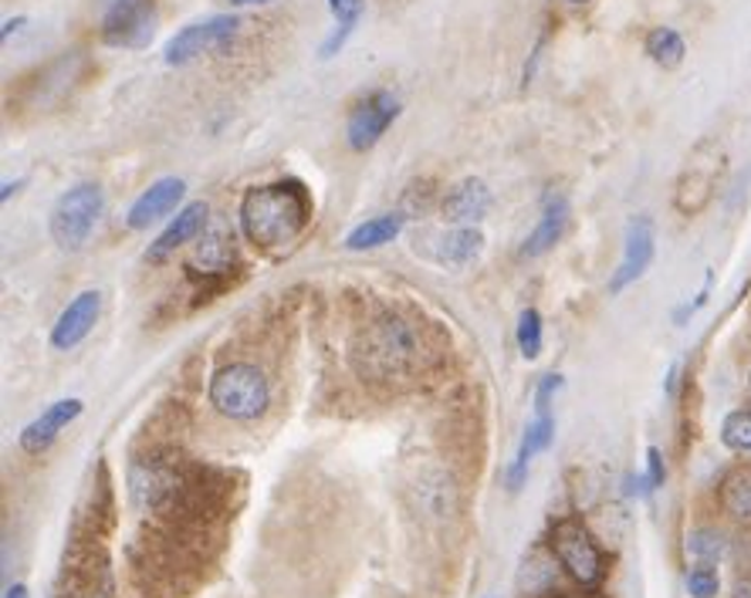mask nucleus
<instances>
[{
  "label": "nucleus",
  "instance_id": "412c9836",
  "mask_svg": "<svg viewBox=\"0 0 751 598\" xmlns=\"http://www.w3.org/2000/svg\"><path fill=\"white\" fill-rule=\"evenodd\" d=\"M329 11L335 17V30H332V38L322 45V58H332L346 48V41L356 35V27L362 21L366 0H329Z\"/></svg>",
  "mask_w": 751,
  "mask_h": 598
},
{
  "label": "nucleus",
  "instance_id": "20e7f679",
  "mask_svg": "<svg viewBox=\"0 0 751 598\" xmlns=\"http://www.w3.org/2000/svg\"><path fill=\"white\" fill-rule=\"evenodd\" d=\"M106 210V197L99 183H75L72 190L58 197L51 210V240L61 250H82L96 234Z\"/></svg>",
  "mask_w": 751,
  "mask_h": 598
},
{
  "label": "nucleus",
  "instance_id": "393cba45",
  "mask_svg": "<svg viewBox=\"0 0 751 598\" xmlns=\"http://www.w3.org/2000/svg\"><path fill=\"white\" fill-rule=\"evenodd\" d=\"M722 444L735 453H751V409H735L725 416Z\"/></svg>",
  "mask_w": 751,
  "mask_h": 598
},
{
  "label": "nucleus",
  "instance_id": "39448f33",
  "mask_svg": "<svg viewBox=\"0 0 751 598\" xmlns=\"http://www.w3.org/2000/svg\"><path fill=\"white\" fill-rule=\"evenodd\" d=\"M552 551H555L562 569L569 572V578H576L586 588L600 585V578L606 572L603 569V551H600V545L592 541V534L579 521L566 518V521H558L552 527Z\"/></svg>",
  "mask_w": 751,
  "mask_h": 598
},
{
  "label": "nucleus",
  "instance_id": "dca6fc26",
  "mask_svg": "<svg viewBox=\"0 0 751 598\" xmlns=\"http://www.w3.org/2000/svg\"><path fill=\"white\" fill-rule=\"evenodd\" d=\"M491 210V190L481 179H464L444 197V216L457 227L478 224V220Z\"/></svg>",
  "mask_w": 751,
  "mask_h": 598
},
{
  "label": "nucleus",
  "instance_id": "423d86ee",
  "mask_svg": "<svg viewBox=\"0 0 751 598\" xmlns=\"http://www.w3.org/2000/svg\"><path fill=\"white\" fill-rule=\"evenodd\" d=\"M237 17L231 14H217V17H207V21H197V24H186L183 30H176V35L167 41L163 48V61L173 68L180 65H190L194 58L200 54H210V51H224L234 35H237Z\"/></svg>",
  "mask_w": 751,
  "mask_h": 598
},
{
  "label": "nucleus",
  "instance_id": "c85d7f7f",
  "mask_svg": "<svg viewBox=\"0 0 751 598\" xmlns=\"http://www.w3.org/2000/svg\"><path fill=\"white\" fill-rule=\"evenodd\" d=\"M562 389V375L558 372H549L542 375V383L535 389V413H549V406H552V396Z\"/></svg>",
  "mask_w": 751,
  "mask_h": 598
},
{
  "label": "nucleus",
  "instance_id": "6e6552de",
  "mask_svg": "<svg viewBox=\"0 0 751 598\" xmlns=\"http://www.w3.org/2000/svg\"><path fill=\"white\" fill-rule=\"evenodd\" d=\"M399 115V99L393 96V91H372V96H366L353 112H349V122H346V139L356 152H366L372 149L376 142H380L386 136V129L396 122Z\"/></svg>",
  "mask_w": 751,
  "mask_h": 598
},
{
  "label": "nucleus",
  "instance_id": "473e14b6",
  "mask_svg": "<svg viewBox=\"0 0 751 598\" xmlns=\"http://www.w3.org/2000/svg\"><path fill=\"white\" fill-rule=\"evenodd\" d=\"M234 8H244V4H268V0H231Z\"/></svg>",
  "mask_w": 751,
  "mask_h": 598
},
{
  "label": "nucleus",
  "instance_id": "cd10ccee",
  "mask_svg": "<svg viewBox=\"0 0 751 598\" xmlns=\"http://www.w3.org/2000/svg\"><path fill=\"white\" fill-rule=\"evenodd\" d=\"M664 481H667L664 457H661V450H656V447H650L647 450V474L637 481V487H640V494H653L656 487H664Z\"/></svg>",
  "mask_w": 751,
  "mask_h": 598
},
{
  "label": "nucleus",
  "instance_id": "b1692460",
  "mask_svg": "<svg viewBox=\"0 0 751 598\" xmlns=\"http://www.w3.org/2000/svg\"><path fill=\"white\" fill-rule=\"evenodd\" d=\"M515 338H518V352H521L528 362L542 356V345H545V325H542L539 308H525V311L518 314Z\"/></svg>",
  "mask_w": 751,
  "mask_h": 598
},
{
  "label": "nucleus",
  "instance_id": "5701e85b",
  "mask_svg": "<svg viewBox=\"0 0 751 598\" xmlns=\"http://www.w3.org/2000/svg\"><path fill=\"white\" fill-rule=\"evenodd\" d=\"M647 54L661 68H677L684 61V54H687V45H684V38L677 35L674 27H653L647 35Z\"/></svg>",
  "mask_w": 751,
  "mask_h": 598
},
{
  "label": "nucleus",
  "instance_id": "0eeeda50",
  "mask_svg": "<svg viewBox=\"0 0 751 598\" xmlns=\"http://www.w3.org/2000/svg\"><path fill=\"white\" fill-rule=\"evenodd\" d=\"M156 30L152 0H112L102 17V41L112 48H146Z\"/></svg>",
  "mask_w": 751,
  "mask_h": 598
},
{
  "label": "nucleus",
  "instance_id": "aec40b11",
  "mask_svg": "<svg viewBox=\"0 0 751 598\" xmlns=\"http://www.w3.org/2000/svg\"><path fill=\"white\" fill-rule=\"evenodd\" d=\"M403 231V216L399 213H380V216H372L366 220V224L353 227L349 237H346V247L349 250H376V247H383V244H393Z\"/></svg>",
  "mask_w": 751,
  "mask_h": 598
},
{
  "label": "nucleus",
  "instance_id": "1a4fd4ad",
  "mask_svg": "<svg viewBox=\"0 0 751 598\" xmlns=\"http://www.w3.org/2000/svg\"><path fill=\"white\" fill-rule=\"evenodd\" d=\"M102 314V291H82L69 301V308L58 314V322L51 328V345L58 352H72L91 335Z\"/></svg>",
  "mask_w": 751,
  "mask_h": 598
},
{
  "label": "nucleus",
  "instance_id": "c756f323",
  "mask_svg": "<svg viewBox=\"0 0 751 598\" xmlns=\"http://www.w3.org/2000/svg\"><path fill=\"white\" fill-rule=\"evenodd\" d=\"M731 598H751V578L738 582V585H735V591H731Z\"/></svg>",
  "mask_w": 751,
  "mask_h": 598
},
{
  "label": "nucleus",
  "instance_id": "f03ea898",
  "mask_svg": "<svg viewBox=\"0 0 751 598\" xmlns=\"http://www.w3.org/2000/svg\"><path fill=\"white\" fill-rule=\"evenodd\" d=\"M423 362V341L414 322L396 319V314H386V319L372 322L353 349V365L362 379L372 383H393V379H406L414 375Z\"/></svg>",
  "mask_w": 751,
  "mask_h": 598
},
{
  "label": "nucleus",
  "instance_id": "f8f14e48",
  "mask_svg": "<svg viewBox=\"0 0 751 598\" xmlns=\"http://www.w3.org/2000/svg\"><path fill=\"white\" fill-rule=\"evenodd\" d=\"M183 197H186V183L180 176H163V179L149 183L146 190L136 197V203L130 207V213H125V227L130 231L152 227L156 220L170 216L183 203Z\"/></svg>",
  "mask_w": 751,
  "mask_h": 598
},
{
  "label": "nucleus",
  "instance_id": "a211bd4d",
  "mask_svg": "<svg viewBox=\"0 0 751 598\" xmlns=\"http://www.w3.org/2000/svg\"><path fill=\"white\" fill-rule=\"evenodd\" d=\"M566 224H569V203L552 194L545 200V207H542V216H539L535 231L528 234V240L521 247V258H542L545 250H552L562 240V234H566Z\"/></svg>",
  "mask_w": 751,
  "mask_h": 598
},
{
  "label": "nucleus",
  "instance_id": "a878e982",
  "mask_svg": "<svg viewBox=\"0 0 751 598\" xmlns=\"http://www.w3.org/2000/svg\"><path fill=\"white\" fill-rule=\"evenodd\" d=\"M687 551H691L698 561H707V564H714L717 558L725 555V538L717 531H711V527H704V531H694L691 538H687Z\"/></svg>",
  "mask_w": 751,
  "mask_h": 598
},
{
  "label": "nucleus",
  "instance_id": "9d476101",
  "mask_svg": "<svg viewBox=\"0 0 751 598\" xmlns=\"http://www.w3.org/2000/svg\"><path fill=\"white\" fill-rule=\"evenodd\" d=\"M722 155H694L691 163L684 166L680 179H677V194H674V207L687 216H694L707 207V200L714 197L717 176H722Z\"/></svg>",
  "mask_w": 751,
  "mask_h": 598
},
{
  "label": "nucleus",
  "instance_id": "f257e3e1",
  "mask_svg": "<svg viewBox=\"0 0 751 598\" xmlns=\"http://www.w3.org/2000/svg\"><path fill=\"white\" fill-rule=\"evenodd\" d=\"M308 224H311V197L305 190V183L298 179L250 186L241 200V231L261 250L295 244Z\"/></svg>",
  "mask_w": 751,
  "mask_h": 598
},
{
  "label": "nucleus",
  "instance_id": "6ab92c4d",
  "mask_svg": "<svg viewBox=\"0 0 751 598\" xmlns=\"http://www.w3.org/2000/svg\"><path fill=\"white\" fill-rule=\"evenodd\" d=\"M484 250V234L478 224H467V227H454L451 234H444L436 240V261L447 264V267H467L481 258Z\"/></svg>",
  "mask_w": 751,
  "mask_h": 598
},
{
  "label": "nucleus",
  "instance_id": "ddd939ff",
  "mask_svg": "<svg viewBox=\"0 0 751 598\" xmlns=\"http://www.w3.org/2000/svg\"><path fill=\"white\" fill-rule=\"evenodd\" d=\"M207 213L210 210H207L204 200H194V203H186L183 210H176V216L167 224V231L146 247V261L149 264H163L167 258L176 254L183 244H190L194 237H200L207 231Z\"/></svg>",
  "mask_w": 751,
  "mask_h": 598
},
{
  "label": "nucleus",
  "instance_id": "2f4dec72",
  "mask_svg": "<svg viewBox=\"0 0 751 598\" xmlns=\"http://www.w3.org/2000/svg\"><path fill=\"white\" fill-rule=\"evenodd\" d=\"M21 24H24V17H14V21H8V24H4V41H8V38L14 35V30H17Z\"/></svg>",
  "mask_w": 751,
  "mask_h": 598
},
{
  "label": "nucleus",
  "instance_id": "9b49d317",
  "mask_svg": "<svg viewBox=\"0 0 751 598\" xmlns=\"http://www.w3.org/2000/svg\"><path fill=\"white\" fill-rule=\"evenodd\" d=\"M653 220L650 216H633L630 227H626V244H623V261L616 274L610 277V291L619 295L643 277V271L653 261Z\"/></svg>",
  "mask_w": 751,
  "mask_h": 598
},
{
  "label": "nucleus",
  "instance_id": "2eb2a0df",
  "mask_svg": "<svg viewBox=\"0 0 751 598\" xmlns=\"http://www.w3.org/2000/svg\"><path fill=\"white\" fill-rule=\"evenodd\" d=\"M234 271V240L221 231H204L194 258H190V274L194 277H224Z\"/></svg>",
  "mask_w": 751,
  "mask_h": 598
},
{
  "label": "nucleus",
  "instance_id": "72a5a7b5",
  "mask_svg": "<svg viewBox=\"0 0 751 598\" xmlns=\"http://www.w3.org/2000/svg\"><path fill=\"white\" fill-rule=\"evenodd\" d=\"M566 4H589V0H566Z\"/></svg>",
  "mask_w": 751,
  "mask_h": 598
},
{
  "label": "nucleus",
  "instance_id": "4468645a",
  "mask_svg": "<svg viewBox=\"0 0 751 598\" xmlns=\"http://www.w3.org/2000/svg\"><path fill=\"white\" fill-rule=\"evenodd\" d=\"M82 409H85V402L82 399H58V402H51L45 413L35 420V423H27L24 426V433H21V450L24 453H45L54 439L61 436V429H65L69 423H75L78 416H82Z\"/></svg>",
  "mask_w": 751,
  "mask_h": 598
},
{
  "label": "nucleus",
  "instance_id": "bb28decb",
  "mask_svg": "<svg viewBox=\"0 0 751 598\" xmlns=\"http://www.w3.org/2000/svg\"><path fill=\"white\" fill-rule=\"evenodd\" d=\"M717 588H722V578H717L714 564L707 561H698L691 572H687V591H691L694 598H714Z\"/></svg>",
  "mask_w": 751,
  "mask_h": 598
},
{
  "label": "nucleus",
  "instance_id": "f3484780",
  "mask_svg": "<svg viewBox=\"0 0 751 598\" xmlns=\"http://www.w3.org/2000/svg\"><path fill=\"white\" fill-rule=\"evenodd\" d=\"M552 439H555V420H552V413H535V420L528 423V429L521 436V447H518L515 463L508 466V490H518L525 484L528 463L535 460L542 450H549Z\"/></svg>",
  "mask_w": 751,
  "mask_h": 598
},
{
  "label": "nucleus",
  "instance_id": "7ed1b4c3",
  "mask_svg": "<svg viewBox=\"0 0 751 598\" xmlns=\"http://www.w3.org/2000/svg\"><path fill=\"white\" fill-rule=\"evenodd\" d=\"M271 402V386L264 379V372L250 362H231L224 369L213 372L210 379V406L221 416L250 423L258 420Z\"/></svg>",
  "mask_w": 751,
  "mask_h": 598
},
{
  "label": "nucleus",
  "instance_id": "4be33fe9",
  "mask_svg": "<svg viewBox=\"0 0 751 598\" xmlns=\"http://www.w3.org/2000/svg\"><path fill=\"white\" fill-rule=\"evenodd\" d=\"M722 503L738 521H751V466H738L722 481Z\"/></svg>",
  "mask_w": 751,
  "mask_h": 598
},
{
  "label": "nucleus",
  "instance_id": "7c9ffc66",
  "mask_svg": "<svg viewBox=\"0 0 751 598\" xmlns=\"http://www.w3.org/2000/svg\"><path fill=\"white\" fill-rule=\"evenodd\" d=\"M4 598H30V595H27V585L17 582V585H11V588L4 591Z\"/></svg>",
  "mask_w": 751,
  "mask_h": 598
}]
</instances>
